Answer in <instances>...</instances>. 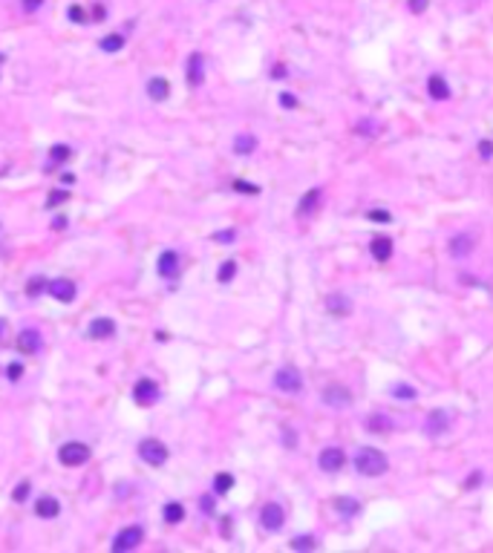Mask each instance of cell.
Returning a JSON list of instances; mask_svg holds the SVG:
<instances>
[{"instance_id": "obj_3", "label": "cell", "mask_w": 493, "mask_h": 553, "mask_svg": "<svg viewBox=\"0 0 493 553\" xmlns=\"http://www.w3.org/2000/svg\"><path fill=\"white\" fill-rule=\"evenodd\" d=\"M139 455L150 467H161L168 461V446L161 444V441H156V438H144L142 444H139Z\"/></svg>"}, {"instance_id": "obj_30", "label": "cell", "mask_w": 493, "mask_h": 553, "mask_svg": "<svg viewBox=\"0 0 493 553\" xmlns=\"http://www.w3.org/2000/svg\"><path fill=\"white\" fill-rule=\"evenodd\" d=\"M121 46H124V38L121 35H107L104 41H101V49H104V52H118Z\"/></svg>"}, {"instance_id": "obj_28", "label": "cell", "mask_w": 493, "mask_h": 553, "mask_svg": "<svg viewBox=\"0 0 493 553\" xmlns=\"http://www.w3.org/2000/svg\"><path fill=\"white\" fill-rule=\"evenodd\" d=\"M415 389L410 384H395L392 386V398H398V401H415Z\"/></svg>"}, {"instance_id": "obj_35", "label": "cell", "mask_w": 493, "mask_h": 553, "mask_svg": "<svg viewBox=\"0 0 493 553\" xmlns=\"http://www.w3.org/2000/svg\"><path fill=\"white\" fill-rule=\"evenodd\" d=\"M41 291H46V280H41V276H38V280H32V283H29V294L35 297V294H41Z\"/></svg>"}, {"instance_id": "obj_20", "label": "cell", "mask_w": 493, "mask_h": 553, "mask_svg": "<svg viewBox=\"0 0 493 553\" xmlns=\"http://www.w3.org/2000/svg\"><path fill=\"white\" fill-rule=\"evenodd\" d=\"M367 429L369 432H389L392 429V418L384 415V412H372L367 418Z\"/></svg>"}, {"instance_id": "obj_42", "label": "cell", "mask_w": 493, "mask_h": 553, "mask_svg": "<svg viewBox=\"0 0 493 553\" xmlns=\"http://www.w3.org/2000/svg\"><path fill=\"white\" fill-rule=\"evenodd\" d=\"M369 219H375V222H389V214H386V211H372Z\"/></svg>"}, {"instance_id": "obj_8", "label": "cell", "mask_w": 493, "mask_h": 553, "mask_svg": "<svg viewBox=\"0 0 493 553\" xmlns=\"http://www.w3.org/2000/svg\"><path fill=\"white\" fill-rule=\"evenodd\" d=\"M142 527L133 525V527H124L121 533L116 536V542H113V550L116 553H124V550H133V547H139V542H142Z\"/></svg>"}, {"instance_id": "obj_37", "label": "cell", "mask_w": 493, "mask_h": 553, "mask_svg": "<svg viewBox=\"0 0 493 553\" xmlns=\"http://www.w3.org/2000/svg\"><path fill=\"white\" fill-rule=\"evenodd\" d=\"M427 3H430V0H410V12H415V15H421V12L427 9Z\"/></svg>"}, {"instance_id": "obj_10", "label": "cell", "mask_w": 493, "mask_h": 553, "mask_svg": "<svg viewBox=\"0 0 493 553\" xmlns=\"http://www.w3.org/2000/svg\"><path fill=\"white\" fill-rule=\"evenodd\" d=\"M260 522H262V527H266V530H271V533H274V530H280V527H283V522H286V510L271 501V504H266V507H262Z\"/></svg>"}, {"instance_id": "obj_6", "label": "cell", "mask_w": 493, "mask_h": 553, "mask_svg": "<svg viewBox=\"0 0 493 553\" xmlns=\"http://www.w3.org/2000/svg\"><path fill=\"white\" fill-rule=\"evenodd\" d=\"M450 429V412L447 409H433L430 415H427V421H424V432L430 438H439L444 435Z\"/></svg>"}, {"instance_id": "obj_24", "label": "cell", "mask_w": 493, "mask_h": 553, "mask_svg": "<svg viewBox=\"0 0 493 553\" xmlns=\"http://www.w3.org/2000/svg\"><path fill=\"white\" fill-rule=\"evenodd\" d=\"M317 202H320V188H312L303 199H300V205H297V214H312L314 208H317Z\"/></svg>"}, {"instance_id": "obj_32", "label": "cell", "mask_w": 493, "mask_h": 553, "mask_svg": "<svg viewBox=\"0 0 493 553\" xmlns=\"http://www.w3.org/2000/svg\"><path fill=\"white\" fill-rule=\"evenodd\" d=\"M29 493H32V484H29V481H20L18 487H15V493H12V499H15V501L20 504V501H26V499H29Z\"/></svg>"}, {"instance_id": "obj_11", "label": "cell", "mask_w": 493, "mask_h": 553, "mask_svg": "<svg viewBox=\"0 0 493 553\" xmlns=\"http://www.w3.org/2000/svg\"><path fill=\"white\" fill-rule=\"evenodd\" d=\"M323 403L326 406H335V409H343L352 403V392L346 386H326L323 389Z\"/></svg>"}, {"instance_id": "obj_2", "label": "cell", "mask_w": 493, "mask_h": 553, "mask_svg": "<svg viewBox=\"0 0 493 553\" xmlns=\"http://www.w3.org/2000/svg\"><path fill=\"white\" fill-rule=\"evenodd\" d=\"M58 458H61V464L67 467H81L90 461V446L81 444V441H70V444H63L58 450Z\"/></svg>"}, {"instance_id": "obj_41", "label": "cell", "mask_w": 493, "mask_h": 553, "mask_svg": "<svg viewBox=\"0 0 493 553\" xmlns=\"http://www.w3.org/2000/svg\"><path fill=\"white\" fill-rule=\"evenodd\" d=\"M70 196V193H67V190H55L52 196H49V205H58V202H63V199Z\"/></svg>"}, {"instance_id": "obj_34", "label": "cell", "mask_w": 493, "mask_h": 553, "mask_svg": "<svg viewBox=\"0 0 493 553\" xmlns=\"http://www.w3.org/2000/svg\"><path fill=\"white\" fill-rule=\"evenodd\" d=\"M234 188L240 190V193H260V188H257V185H251V182H242V179H237V182H234Z\"/></svg>"}, {"instance_id": "obj_26", "label": "cell", "mask_w": 493, "mask_h": 553, "mask_svg": "<svg viewBox=\"0 0 493 553\" xmlns=\"http://www.w3.org/2000/svg\"><path fill=\"white\" fill-rule=\"evenodd\" d=\"M254 147H257V139L254 135H237V142H234V150L237 153H254Z\"/></svg>"}, {"instance_id": "obj_12", "label": "cell", "mask_w": 493, "mask_h": 553, "mask_svg": "<svg viewBox=\"0 0 493 553\" xmlns=\"http://www.w3.org/2000/svg\"><path fill=\"white\" fill-rule=\"evenodd\" d=\"M46 291H49L55 300H61V303H72V300H75V286H72L70 280H49V283H46Z\"/></svg>"}, {"instance_id": "obj_22", "label": "cell", "mask_w": 493, "mask_h": 553, "mask_svg": "<svg viewBox=\"0 0 493 553\" xmlns=\"http://www.w3.org/2000/svg\"><path fill=\"white\" fill-rule=\"evenodd\" d=\"M58 510L61 507H58V501H55L52 496H44V499H38V504H35V513L41 519H55L58 516Z\"/></svg>"}, {"instance_id": "obj_47", "label": "cell", "mask_w": 493, "mask_h": 553, "mask_svg": "<svg viewBox=\"0 0 493 553\" xmlns=\"http://www.w3.org/2000/svg\"><path fill=\"white\" fill-rule=\"evenodd\" d=\"M271 75H274V78H286V66H274Z\"/></svg>"}, {"instance_id": "obj_39", "label": "cell", "mask_w": 493, "mask_h": 553, "mask_svg": "<svg viewBox=\"0 0 493 553\" xmlns=\"http://www.w3.org/2000/svg\"><path fill=\"white\" fill-rule=\"evenodd\" d=\"M479 153H482V159H490L493 156V142H482L479 144Z\"/></svg>"}, {"instance_id": "obj_23", "label": "cell", "mask_w": 493, "mask_h": 553, "mask_svg": "<svg viewBox=\"0 0 493 553\" xmlns=\"http://www.w3.org/2000/svg\"><path fill=\"white\" fill-rule=\"evenodd\" d=\"M161 516H165V522H168V525H179L182 519H185V507H182L179 501H171V504H165Z\"/></svg>"}, {"instance_id": "obj_49", "label": "cell", "mask_w": 493, "mask_h": 553, "mask_svg": "<svg viewBox=\"0 0 493 553\" xmlns=\"http://www.w3.org/2000/svg\"><path fill=\"white\" fill-rule=\"evenodd\" d=\"M3 334H6V323L0 320V337H3Z\"/></svg>"}, {"instance_id": "obj_4", "label": "cell", "mask_w": 493, "mask_h": 553, "mask_svg": "<svg viewBox=\"0 0 493 553\" xmlns=\"http://www.w3.org/2000/svg\"><path fill=\"white\" fill-rule=\"evenodd\" d=\"M274 386H277L280 392L297 395L303 389V377H300V372H297L294 366H283V369H277V375H274Z\"/></svg>"}, {"instance_id": "obj_50", "label": "cell", "mask_w": 493, "mask_h": 553, "mask_svg": "<svg viewBox=\"0 0 493 553\" xmlns=\"http://www.w3.org/2000/svg\"><path fill=\"white\" fill-rule=\"evenodd\" d=\"M0 61H3V55H0Z\"/></svg>"}, {"instance_id": "obj_15", "label": "cell", "mask_w": 493, "mask_h": 553, "mask_svg": "<svg viewBox=\"0 0 493 553\" xmlns=\"http://www.w3.org/2000/svg\"><path fill=\"white\" fill-rule=\"evenodd\" d=\"M369 251H372V257H375L378 262H386V259L392 257V239H389V236H375L372 245H369Z\"/></svg>"}, {"instance_id": "obj_36", "label": "cell", "mask_w": 493, "mask_h": 553, "mask_svg": "<svg viewBox=\"0 0 493 553\" xmlns=\"http://www.w3.org/2000/svg\"><path fill=\"white\" fill-rule=\"evenodd\" d=\"M6 375H9V381H18V377L23 375V366H20V363H9V372H6Z\"/></svg>"}, {"instance_id": "obj_5", "label": "cell", "mask_w": 493, "mask_h": 553, "mask_svg": "<svg viewBox=\"0 0 493 553\" xmlns=\"http://www.w3.org/2000/svg\"><path fill=\"white\" fill-rule=\"evenodd\" d=\"M159 386H156V381H147V377H142L139 384L133 386V398L139 406H153V403L159 401Z\"/></svg>"}, {"instance_id": "obj_48", "label": "cell", "mask_w": 493, "mask_h": 553, "mask_svg": "<svg viewBox=\"0 0 493 553\" xmlns=\"http://www.w3.org/2000/svg\"><path fill=\"white\" fill-rule=\"evenodd\" d=\"M202 510H205V513H211V510H214V501H211V499H202Z\"/></svg>"}, {"instance_id": "obj_29", "label": "cell", "mask_w": 493, "mask_h": 553, "mask_svg": "<svg viewBox=\"0 0 493 553\" xmlns=\"http://www.w3.org/2000/svg\"><path fill=\"white\" fill-rule=\"evenodd\" d=\"M231 487H234V475H231V473H219V475L214 478V490L219 493V496H222V493H228Z\"/></svg>"}, {"instance_id": "obj_14", "label": "cell", "mask_w": 493, "mask_h": 553, "mask_svg": "<svg viewBox=\"0 0 493 553\" xmlns=\"http://www.w3.org/2000/svg\"><path fill=\"white\" fill-rule=\"evenodd\" d=\"M18 349L23 352V355H35L38 349H41V334H38L35 329L20 331V337H18Z\"/></svg>"}, {"instance_id": "obj_19", "label": "cell", "mask_w": 493, "mask_h": 553, "mask_svg": "<svg viewBox=\"0 0 493 553\" xmlns=\"http://www.w3.org/2000/svg\"><path fill=\"white\" fill-rule=\"evenodd\" d=\"M427 92H430L436 101L450 98V87H447V81L441 78V75H430V81H427Z\"/></svg>"}, {"instance_id": "obj_1", "label": "cell", "mask_w": 493, "mask_h": 553, "mask_svg": "<svg viewBox=\"0 0 493 553\" xmlns=\"http://www.w3.org/2000/svg\"><path fill=\"white\" fill-rule=\"evenodd\" d=\"M389 461H386V455L375 446H360L358 453H355V470L360 475H369V478H375V475H384Z\"/></svg>"}, {"instance_id": "obj_25", "label": "cell", "mask_w": 493, "mask_h": 553, "mask_svg": "<svg viewBox=\"0 0 493 553\" xmlns=\"http://www.w3.org/2000/svg\"><path fill=\"white\" fill-rule=\"evenodd\" d=\"M335 510L341 513V516H358V510H360V501L358 499H335Z\"/></svg>"}, {"instance_id": "obj_45", "label": "cell", "mask_w": 493, "mask_h": 553, "mask_svg": "<svg viewBox=\"0 0 493 553\" xmlns=\"http://www.w3.org/2000/svg\"><path fill=\"white\" fill-rule=\"evenodd\" d=\"M479 481H482V475H479V473H473L470 478H467V484H465V487H479Z\"/></svg>"}, {"instance_id": "obj_43", "label": "cell", "mask_w": 493, "mask_h": 553, "mask_svg": "<svg viewBox=\"0 0 493 553\" xmlns=\"http://www.w3.org/2000/svg\"><path fill=\"white\" fill-rule=\"evenodd\" d=\"M280 104H283V107H294L297 98L294 95H288V92H283V95H280Z\"/></svg>"}, {"instance_id": "obj_38", "label": "cell", "mask_w": 493, "mask_h": 553, "mask_svg": "<svg viewBox=\"0 0 493 553\" xmlns=\"http://www.w3.org/2000/svg\"><path fill=\"white\" fill-rule=\"evenodd\" d=\"M375 130H378V127H375V124H372V121H360V124H358V133H367V135H375Z\"/></svg>"}, {"instance_id": "obj_16", "label": "cell", "mask_w": 493, "mask_h": 553, "mask_svg": "<svg viewBox=\"0 0 493 553\" xmlns=\"http://www.w3.org/2000/svg\"><path fill=\"white\" fill-rule=\"evenodd\" d=\"M326 308H329L335 317H346V314L352 312V300L346 294H332L329 300H326Z\"/></svg>"}, {"instance_id": "obj_13", "label": "cell", "mask_w": 493, "mask_h": 553, "mask_svg": "<svg viewBox=\"0 0 493 553\" xmlns=\"http://www.w3.org/2000/svg\"><path fill=\"white\" fill-rule=\"evenodd\" d=\"M176 271H179V254H176V251H165V254L159 257V274L165 276V280H173Z\"/></svg>"}, {"instance_id": "obj_27", "label": "cell", "mask_w": 493, "mask_h": 553, "mask_svg": "<svg viewBox=\"0 0 493 553\" xmlns=\"http://www.w3.org/2000/svg\"><path fill=\"white\" fill-rule=\"evenodd\" d=\"M67 159H70V147L67 144H55L52 150H49V167H55V164H61Z\"/></svg>"}, {"instance_id": "obj_18", "label": "cell", "mask_w": 493, "mask_h": 553, "mask_svg": "<svg viewBox=\"0 0 493 553\" xmlns=\"http://www.w3.org/2000/svg\"><path fill=\"white\" fill-rule=\"evenodd\" d=\"M202 78H205V63H202V55L193 52L190 55V61H188V81L193 84V87H199Z\"/></svg>"}, {"instance_id": "obj_17", "label": "cell", "mask_w": 493, "mask_h": 553, "mask_svg": "<svg viewBox=\"0 0 493 553\" xmlns=\"http://www.w3.org/2000/svg\"><path fill=\"white\" fill-rule=\"evenodd\" d=\"M113 331H116V323L110 320V317H98V320L90 323V331H87V334L95 337V340H104V337H110Z\"/></svg>"}, {"instance_id": "obj_7", "label": "cell", "mask_w": 493, "mask_h": 553, "mask_svg": "<svg viewBox=\"0 0 493 553\" xmlns=\"http://www.w3.org/2000/svg\"><path fill=\"white\" fill-rule=\"evenodd\" d=\"M317 464H320L323 473H338L343 464H346V455H343L341 446H326L320 453V458H317Z\"/></svg>"}, {"instance_id": "obj_9", "label": "cell", "mask_w": 493, "mask_h": 553, "mask_svg": "<svg viewBox=\"0 0 493 553\" xmlns=\"http://www.w3.org/2000/svg\"><path fill=\"white\" fill-rule=\"evenodd\" d=\"M473 245H476L473 233L462 231V233H456V236H450V242H447V251H450V257L462 259V257H467V254H473Z\"/></svg>"}, {"instance_id": "obj_46", "label": "cell", "mask_w": 493, "mask_h": 553, "mask_svg": "<svg viewBox=\"0 0 493 553\" xmlns=\"http://www.w3.org/2000/svg\"><path fill=\"white\" fill-rule=\"evenodd\" d=\"M38 6H41V0H23V9H29V12H35Z\"/></svg>"}, {"instance_id": "obj_40", "label": "cell", "mask_w": 493, "mask_h": 553, "mask_svg": "<svg viewBox=\"0 0 493 553\" xmlns=\"http://www.w3.org/2000/svg\"><path fill=\"white\" fill-rule=\"evenodd\" d=\"M234 236H237L234 231H219V233H214L216 242H234Z\"/></svg>"}, {"instance_id": "obj_21", "label": "cell", "mask_w": 493, "mask_h": 553, "mask_svg": "<svg viewBox=\"0 0 493 553\" xmlns=\"http://www.w3.org/2000/svg\"><path fill=\"white\" fill-rule=\"evenodd\" d=\"M168 92H171V84L165 78H150L147 81V95H150L153 101H165L168 98Z\"/></svg>"}, {"instance_id": "obj_31", "label": "cell", "mask_w": 493, "mask_h": 553, "mask_svg": "<svg viewBox=\"0 0 493 553\" xmlns=\"http://www.w3.org/2000/svg\"><path fill=\"white\" fill-rule=\"evenodd\" d=\"M234 274H237V262L234 259H225L222 265H219V283H231Z\"/></svg>"}, {"instance_id": "obj_44", "label": "cell", "mask_w": 493, "mask_h": 553, "mask_svg": "<svg viewBox=\"0 0 493 553\" xmlns=\"http://www.w3.org/2000/svg\"><path fill=\"white\" fill-rule=\"evenodd\" d=\"M70 18H72V20H78V23H81V20H84V12H81L78 6H72V9H70Z\"/></svg>"}, {"instance_id": "obj_33", "label": "cell", "mask_w": 493, "mask_h": 553, "mask_svg": "<svg viewBox=\"0 0 493 553\" xmlns=\"http://www.w3.org/2000/svg\"><path fill=\"white\" fill-rule=\"evenodd\" d=\"M291 547H294V550H312L314 539L312 536H294V539H291Z\"/></svg>"}]
</instances>
